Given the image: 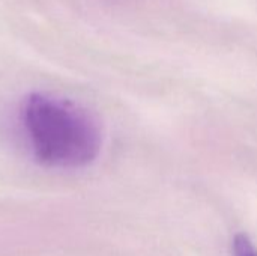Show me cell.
<instances>
[{
    "instance_id": "2",
    "label": "cell",
    "mask_w": 257,
    "mask_h": 256,
    "mask_svg": "<svg viewBox=\"0 0 257 256\" xmlns=\"http://www.w3.org/2000/svg\"><path fill=\"white\" fill-rule=\"evenodd\" d=\"M233 256H257L256 246L245 234H238L233 240Z\"/></svg>"
},
{
    "instance_id": "1",
    "label": "cell",
    "mask_w": 257,
    "mask_h": 256,
    "mask_svg": "<svg viewBox=\"0 0 257 256\" xmlns=\"http://www.w3.org/2000/svg\"><path fill=\"white\" fill-rule=\"evenodd\" d=\"M20 124L33 158L45 167L81 169L99 155V125L87 110L66 98L30 94L21 104Z\"/></svg>"
}]
</instances>
